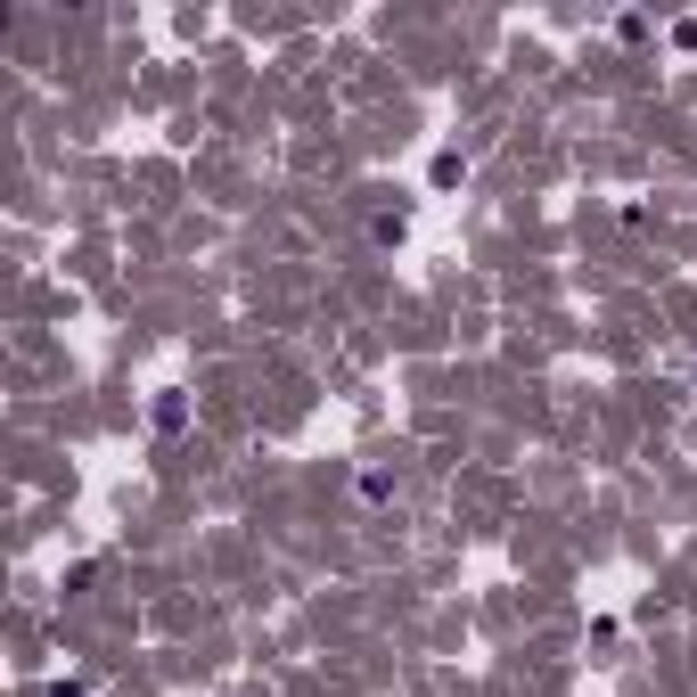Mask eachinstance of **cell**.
Instances as JSON below:
<instances>
[{
    "instance_id": "6da1fadb",
    "label": "cell",
    "mask_w": 697,
    "mask_h": 697,
    "mask_svg": "<svg viewBox=\"0 0 697 697\" xmlns=\"http://www.w3.org/2000/svg\"><path fill=\"white\" fill-rule=\"evenodd\" d=\"M58 697H66V689H58Z\"/></svg>"
}]
</instances>
